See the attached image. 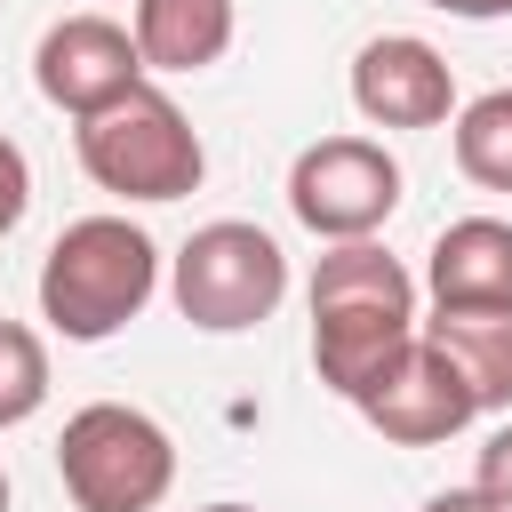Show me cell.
<instances>
[{
    "instance_id": "obj_1",
    "label": "cell",
    "mask_w": 512,
    "mask_h": 512,
    "mask_svg": "<svg viewBox=\"0 0 512 512\" xmlns=\"http://www.w3.org/2000/svg\"><path fill=\"white\" fill-rule=\"evenodd\" d=\"M416 344V280L376 240H336L312 272V368L352 408Z\"/></svg>"
},
{
    "instance_id": "obj_2",
    "label": "cell",
    "mask_w": 512,
    "mask_h": 512,
    "mask_svg": "<svg viewBox=\"0 0 512 512\" xmlns=\"http://www.w3.org/2000/svg\"><path fill=\"white\" fill-rule=\"evenodd\" d=\"M160 288V248L144 224L128 216H80L56 232L48 264H40V312L56 336L72 344H104L112 328H128Z\"/></svg>"
},
{
    "instance_id": "obj_3",
    "label": "cell",
    "mask_w": 512,
    "mask_h": 512,
    "mask_svg": "<svg viewBox=\"0 0 512 512\" xmlns=\"http://www.w3.org/2000/svg\"><path fill=\"white\" fill-rule=\"evenodd\" d=\"M80 168L112 200H184V192H200L208 152H200L192 120L176 112V96L128 88L112 112L80 120Z\"/></svg>"
},
{
    "instance_id": "obj_4",
    "label": "cell",
    "mask_w": 512,
    "mask_h": 512,
    "mask_svg": "<svg viewBox=\"0 0 512 512\" xmlns=\"http://www.w3.org/2000/svg\"><path fill=\"white\" fill-rule=\"evenodd\" d=\"M56 472L80 512H152L176 488V440L128 400H88L80 416H64Z\"/></svg>"
},
{
    "instance_id": "obj_5",
    "label": "cell",
    "mask_w": 512,
    "mask_h": 512,
    "mask_svg": "<svg viewBox=\"0 0 512 512\" xmlns=\"http://www.w3.org/2000/svg\"><path fill=\"white\" fill-rule=\"evenodd\" d=\"M288 296V256L264 224L216 216L176 248V312L208 336H240L256 320H272Z\"/></svg>"
},
{
    "instance_id": "obj_6",
    "label": "cell",
    "mask_w": 512,
    "mask_h": 512,
    "mask_svg": "<svg viewBox=\"0 0 512 512\" xmlns=\"http://www.w3.org/2000/svg\"><path fill=\"white\" fill-rule=\"evenodd\" d=\"M288 208L320 240H368L400 208V160L368 136H320L288 168Z\"/></svg>"
},
{
    "instance_id": "obj_7",
    "label": "cell",
    "mask_w": 512,
    "mask_h": 512,
    "mask_svg": "<svg viewBox=\"0 0 512 512\" xmlns=\"http://www.w3.org/2000/svg\"><path fill=\"white\" fill-rule=\"evenodd\" d=\"M32 80L56 112L72 120H96L112 112L128 88H144V56H136V32H120L112 16H64L40 32V56H32Z\"/></svg>"
},
{
    "instance_id": "obj_8",
    "label": "cell",
    "mask_w": 512,
    "mask_h": 512,
    "mask_svg": "<svg viewBox=\"0 0 512 512\" xmlns=\"http://www.w3.org/2000/svg\"><path fill=\"white\" fill-rule=\"evenodd\" d=\"M352 104L376 128H440L456 112V72L432 40L416 32H384L352 56Z\"/></svg>"
},
{
    "instance_id": "obj_9",
    "label": "cell",
    "mask_w": 512,
    "mask_h": 512,
    "mask_svg": "<svg viewBox=\"0 0 512 512\" xmlns=\"http://www.w3.org/2000/svg\"><path fill=\"white\" fill-rule=\"evenodd\" d=\"M360 416H368L392 448H432V440H456V432L480 416V400H472V384L416 336V344L400 352V368L360 400Z\"/></svg>"
},
{
    "instance_id": "obj_10",
    "label": "cell",
    "mask_w": 512,
    "mask_h": 512,
    "mask_svg": "<svg viewBox=\"0 0 512 512\" xmlns=\"http://www.w3.org/2000/svg\"><path fill=\"white\" fill-rule=\"evenodd\" d=\"M424 288L440 312H512V224L496 216L448 224L424 256Z\"/></svg>"
},
{
    "instance_id": "obj_11",
    "label": "cell",
    "mask_w": 512,
    "mask_h": 512,
    "mask_svg": "<svg viewBox=\"0 0 512 512\" xmlns=\"http://www.w3.org/2000/svg\"><path fill=\"white\" fill-rule=\"evenodd\" d=\"M232 48V0H136L144 72H200Z\"/></svg>"
},
{
    "instance_id": "obj_12",
    "label": "cell",
    "mask_w": 512,
    "mask_h": 512,
    "mask_svg": "<svg viewBox=\"0 0 512 512\" xmlns=\"http://www.w3.org/2000/svg\"><path fill=\"white\" fill-rule=\"evenodd\" d=\"M416 336L472 384L480 408H512V312H440Z\"/></svg>"
},
{
    "instance_id": "obj_13",
    "label": "cell",
    "mask_w": 512,
    "mask_h": 512,
    "mask_svg": "<svg viewBox=\"0 0 512 512\" xmlns=\"http://www.w3.org/2000/svg\"><path fill=\"white\" fill-rule=\"evenodd\" d=\"M456 168L480 192H512V88H488L456 112Z\"/></svg>"
},
{
    "instance_id": "obj_14",
    "label": "cell",
    "mask_w": 512,
    "mask_h": 512,
    "mask_svg": "<svg viewBox=\"0 0 512 512\" xmlns=\"http://www.w3.org/2000/svg\"><path fill=\"white\" fill-rule=\"evenodd\" d=\"M40 400H48V352L24 320H0V432L40 416Z\"/></svg>"
},
{
    "instance_id": "obj_15",
    "label": "cell",
    "mask_w": 512,
    "mask_h": 512,
    "mask_svg": "<svg viewBox=\"0 0 512 512\" xmlns=\"http://www.w3.org/2000/svg\"><path fill=\"white\" fill-rule=\"evenodd\" d=\"M472 496H488L496 512H512V424H504V432H488L480 472H472Z\"/></svg>"
},
{
    "instance_id": "obj_16",
    "label": "cell",
    "mask_w": 512,
    "mask_h": 512,
    "mask_svg": "<svg viewBox=\"0 0 512 512\" xmlns=\"http://www.w3.org/2000/svg\"><path fill=\"white\" fill-rule=\"evenodd\" d=\"M24 208H32V168H24V152L0 136V240L24 224Z\"/></svg>"
},
{
    "instance_id": "obj_17",
    "label": "cell",
    "mask_w": 512,
    "mask_h": 512,
    "mask_svg": "<svg viewBox=\"0 0 512 512\" xmlns=\"http://www.w3.org/2000/svg\"><path fill=\"white\" fill-rule=\"evenodd\" d=\"M424 512H496V504H488V496H472V488H448V496H432Z\"/></svg>"
},
{
    "instance_id": "obj_18",
    "label": "cell",
    "mask_w": 512,
    "mask_h": 512,
    "mask_svg": "<svg viewBox=\"0 0 512 512\" xmlns=\"http://www.w3.org/2000/svg\"><path fill=\"white\" fill-rule=\"evenodd\" d=\"M432 8H448V16H496L488 0H432Z\"/></svg>"
},
{
    "instance_id": "obj_19",
    "label": "cell",
    "mask_w": 512,
    "mask_h": 512,
    "mask_svg": "<svg viewBox=\"0 0 512 512\" xmlns=\"http://www.w3.org/2000/svg\"><path fill=\"white\" fill-rule=\"evenodd\" d=\"M0 512H8V472H0Z\"/></svg>"
},
{
    "instance_id": "obj_20",
    "label": "cell",
    "mask_w": 512,
    "mask_h": 512,
    "mask_svg": "<svg viewBox=\"0 0 512 512\" xmlns=\"http://www.w3.org/2000/svg\"><path fill=\"white\" fill-rule=\"evenodd\" d=\"M208 512H248V504H208Z\"/></svg>"
},
{
    "instance_id": "obj_21",
    "label": "cell",
    "mask_w": 512,
    "mask_h": 512,
    "mask_svg": "<svg viewBox=\"0 0 512 512\" xmlns=\"http://www.w3.org/2000/svg\"><path fill=\"white\" fill-rule=\"evenodd\" d=\"M488 8H496V16H512V0H488Z\"/></svg>"
}]
</instances>
